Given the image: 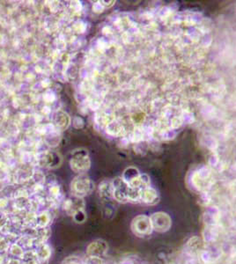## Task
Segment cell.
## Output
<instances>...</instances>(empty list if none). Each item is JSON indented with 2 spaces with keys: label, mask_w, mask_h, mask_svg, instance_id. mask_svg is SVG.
Masks as SVG:
<instances>
[{
  "label": "cell",
  "mask_w": 236,
  "mask_h": 264,
  "mask_svg": "<svg viewBox=\"0 0 236 264\" xmlns=\"http://www.w3.org/2000/svg\"><path fill=\"white\" fill-rule=\"evenodd\" d=\"M132 233L140 238L146 237L153 233L150 217L146 215H139L135 217L131 225Z\"/></svg>",
  "instance_id": "cell-1"
},
{
  "label": "cell",
  "mask_w": 236,
  "mask_h": 264,
  "mask_svg": "<svg viewBox=\"0 0 236 264\" xmlns=\"http://www.w3.org/2000/svg\"><path fill=\"white\" fill-rule=\"evenodd\" d=\"M71 189L75 198H82L92 192L94 184L90 178L81 175L72 180Z\"/></svg>",
  "instance_id": "cell-2"
},
{
  "label": "cell",
  "mask_w": 236,
  "mask_h": 264,
  "mask_svg": "<svg viewBox=\"0 0 236 264\" xmlns=\"http://www.w3.org/2000/svg\"><path fill=\"white\" fill-rule=\"evenodd\" d=\"M151 224L153 231H156L158 233H166L172 225V220L170 216L166 212H155L150 217Z\"/></svg>",
  "instance_id": "cell-3"
},
{
  "label": "cell",
  "mask_w": 236,
  "mask_h": 264,
  "mask_svg": "<svg viewBox=\"0 0 236 264\" xmlns=\"http://www.w3.org/2000/svg\"><path fill=\"white\" fill-rule=\"evenodd\" d=\"M90 159L88 158V153L79 152V154L76 153L74 157L71 160V169L76 173H79L80 175H83L84 173L88 171L90 168Z\"/></svg>",
  "instance_id": "cell-4"
},
{
  "label": "cell",
  "mask_w": 236,
  "mask_h": 264,
  "mask_svg": "<svg viewBox=\"0 0 236 264\" xmlns=\"http://www.w3.org/2000/svg\"><path fill=\"white\" fill-rule=\"evenodd\" d=\"M113 187V198L119 202H129L128 200V190L129 185L127 184L122 178H117L112 182Z\"/></svg>",
  "instance_id": "cell-5"
},
{
  "label": "cell",
  "mask_w": 236,
  "mask_h": 264,
  "mask_svg": "<svg viewBox=\"0 0 236 264\" xmlns=\"http://www.w3.org/2000/svg\"><path fill=\"white\" fill-rule=\"evenodd\" d=\"M109 246L103 240H96L88 245L87 252L89 256L101 258L108 253Z\"/></svg>",
  "instance_id": "cell-6"
},
{
  "label": "cell",
  "mask_w": 236,
  "mask_h": 264,
  "mask_svg": "<svg viewBox=\"0 0 236 264\" xmlns=\"http://www.w3.org/2000/svg\"><path fill=\"white\" fill-rule=\"evenodd\" d=\"M52 220V212L50 211V210L46 209V210L38 211L35 214L33 228L38 229L49 227V224H51Z\"/></svg>",
  "instance_id": "cell-7"
},
{
  "label": "cell",
  "mask_w": 236,
  "mask_h": 264,
  "mask_svg": "<svg viewBox=\"0 0 236 264\" xmlns=\"http://www.w3.org/2000/svg\"><path fill=\"white\" fill-rule=\"evenodd\" d=\"M35 255L39 260L40 264H47L51 257V247L48 245V242H44L38 244L34 247Z\"/></svg>",
  "instance_id": "cell-8"
},
{
  "label": "cell",
  "mask_w": 236,
  "mask_h": 264,
  "mask_svg": "<svg viewBox=\"0 0 236 264\" xmlns=\"http://www.w3.org/2000/svg\"><path fill=\"white\" fill-rule=\"evenodd\" d=\"M159 201H160V197L155 189L148 187L146 189L141 190L140 202H143L147 205H154L158 203Z\"/></svg>",
  "instance_id": "cell-9"
},
{
  "label": "cell",
  "mask_w": 236,
  "mask_h": 264,
  "mask_svg": "<svg viewBox=\"0 0 236 264\" xmlns=\"http://www.w3.org/2000/svg\"><path fill=\"white\" fill-rule=\"evenodd\" d=\"M85 207L82 198H75L74 199H67L64 203V209L68 215L73 216L76 212L83 211Z\"/></svg>",
  "instance_id": "cell-10"
},
{
  "label": "cell",
  "mask_w": 236,
  "mask_h": 264,
  "mask_svg": "<svg viewBox=\"0 0 236 264\" xmlns=\"http://www.w3.org/2000/svg\"><path fill=\"white\" fill-rule=\"evenodd\" d=\"M19 233L13 232V233H0V254H7L9 246L13 243L17 241Z\"/></svg>",
  "instance_id": "cell-11"
},
{
  "label": "cell",
  "mask_w": 236,
  "mask_h": 264,
  "mask_svg": "<svg viewBox=\"0 0 236 264\" xmlns=\"http://www.w3.org/2000/svg\"><path fill=\"white\" fill-rule=\"evenodd\" d=\"M25 251L26 250L17 242H13L9 246V249L6 255L11 256V257H15V258L22 259Z\"/></svg>",
  "instance_id": "cell-12"
},
{
  "label": "cell",
  "mask_w": 236,
  "mask_h": 264,
  "mask_svg": "<svg viewBox=\"0 0 236 264\" xmlns=\"http://www.w3.org/2000/svg\"><path fill=\"white\" fill-rule=\"evenodd\" d=\"M22 264H41L37 256L35 255L34 248L25 251L24 255L22 256Z\"/></svg>",
  "instance_id": "cell-13"
},
{
  "label": "cell",
  "mask_w": 236,
  "mask_h": 264,
  "mask_svg": "<svg viewBox=\"0 0 236 264\" xmlns=\"http://www.w3.org/2000/svg\"><path fill=\"white\" fill-rule=\"evenodd\" d=\"M140 176V172L136 167H128L123 173L122 180H124L127 184L129 185L132 180H135L136 178H138Z\"/></svg>",
  "instance_id": "cell-14"
},
{
  "label": "cell",
  "mask_w": 236,
  "mask_h": 264,
  "mask_svg": "<svg viewBox=\"0 0 236 264\" xmlns=\"http://www.w3.org/2000/svg\"><path fill=\"white\" fill-rule=\"evenodd\" d=\"M100 195L102 198L110 199L113 198L112 182H102L100 185Z\"/></svg>",
  "instance_id": "cell-15"
},
{
  "label": "cell",
  "mask_w": 236,
  "mask_h": 264,
  "mask_svg": "<svg viewBox=\"0 0 236 264\" xmlns=\"http://www.w3.org/2000/svg\"><path fill=\"white\" fill-rule=\"evenodd\" d=\"M72 217H73V219H74L75 221L77 223H82L86 220V214L84 212V210L83 211H79L78 212H76Z\"/></svg>",
  "instance_id": "cell-16"
},
{
  "label": "cell",
  "mask_w": 236,
  "mask_h": 264,
  "mask_svg": "<svg viewBox=\"0 0 236 264\" xmlns=\"http://www.w3.org/2000/svg\"><path fill=\"white\" fill-rule=\"evenodd\" d=\"M61 264H82L81 261L75 256H69L63 261Z\"/></svg>",
  "instance_id": "cell-17"
},
{
  "label": "cell",
  "mask_w": 236,
  "mask_h": 264,
  "mask_svg": "<svg viewBox=\"0 0 236 264\" xmlns=\"http://www.w3.org/2000/svg\"><path fill=\"white\" fill-rule=\"evenodd\" d=\"M4 264H22V259L15 258V257H11V256L7 255Z\"/></svg>",
  "instance_id": "cell-18"
},
{
  "label": "cell",
  "mask_w": 236,
  "mask_h": 264,
  "mask_svg": "<svg viewBox=\"0 0 236 264\" xmlns=\"http://www.w3.org/2000/svg\"><path fill=\"white\" fill-rule=\"evenodd\" d=\"M7 255L6 254H0V264H4Z\"/></svg>",
  "instance_id": "cell-19"
}]
</instances>
